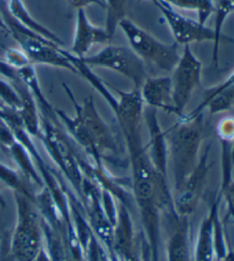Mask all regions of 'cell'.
Masks as SVG:
<instances>
[{
    "instance_id": "cell-1",
    "label": "cell",
    "mask_w": 234,
    "mask_h": 261,
    "mask_svg": "<svg viewBox=\"0 0 234 261\" xmlns=\"http://www.w3.org/2000/svg\"><path fill=\"white\" fill-rule=\"evenodd\" d=\"M63 88L71 100L76 114L74 117H70L64 111L57 109L56 115L74 141L92 158L93 165H104L103 161L119 162L118 141L98 114L93 96L86 97L82 103H79L67 84H63Z\"/></svg>"
},
{
    "instance_id": "cell-2",
    "label": "cell",
    "mask_w": 234,
    "mask_h": 261,
    "mask_svg": "<svg viewBox=\"0 0 234 261\" xmlns=\"http://www.w3.org/2000/svg\"><path fill=\"white\" fill-rule=\"evenodd\" d=\"M168 153L171 160L175 192L184 184L199 162L203 135V114L195 117L184 115L174 126L166 130Z\"/></svg>"
},
{
    "instance_id": "cell-3",
    "label": "cell",
    "mask_w": 234,
    "mask_h": 261,
    "mask_svg": "<svg viewBox=\"0 0 234 261\" xmlns=\"http://www.w3.org/2000/svg\"><path fill=\"white\" fill-rule=\"evenodd\" d=\"M17 220L11 235V252L15 261H35L44 248V235L38 211L34 200L25 195L14 193Z\"/></svg>"
},
{
    "instance_id": "cell-4",
    "label": "cell",
    "mask_w": 234,
    "mask_h": 261,
    "mask_svg": "<svg viewBox=\"0 0 234 261\" xmlns=\"http://www.w3.org/2000/svg\"><path fill=\"white\" fill-rule=\"evenodd\" d=\"M2 14L7 25L8 34L12 35L14 40L20 45L22 52L32 63L50 65L76 73V69L65 57V49L62 48V46L51 43L44 37L22 27L11 16L7 9H4Z\"/></svg>"
},
{
    "instance_id": "cell-5",
    "label": "cell",
    "mask_w": 234,
    "mask_h": 261,
    "mask_svg": "<svg viewBox=\"0 0 234 261\" xmlns=\"http://www.w3.org/2000/svg\"><path fill=\"white\" fill-rule=\"evenodd\" d=\"M119 28L127 38L130 48L143 62L152 64L163 71L174 70L181 58L180 45L162 43L149 32L140 29L128 17L120 22Z\"/></svg>"
},
{
    "instance_id": "cell-6",
    "label": "cell",
    "mask_w": 234,
    "mask_h": 261,
    "mask_svg": "<svg viewBox=\"0 0 234 261\" xmlns=\"http://www.w3.org/2000/svg\"><path fill=\"white\" fill-rule=\"evenodd\" d=\"M45 144L47 152L51 160L64 174L79 197L81 194V185L83 174L79 165V157L73 152L68 140L58 128V125L45 117H40V137Z\"/></svg>"
},
{
    "instance_id": "cell-7",
    "label": "cell",
    "mask_w": 234,
    "mask_h": 261,
    "mask_svg": "<svg viewBox=\"0 0 234 261\" xmlns=\"http://www.w3.org/2000/svg\"><path fill=\"white\" fill-rule=\"evenodd\" d=\"M80 59L91 68H104L123 74L138 90L148 78L144 62L132 48L126 46L107 45L96 54Z\"/></svg>"
},
{
    "instance_id": "cell-8",
    "label": "cell",
    "mask_w": 234,
    "mask_h": 261,
    "mask_svg": "<svg viewBox=\"0 0 234 261\" xmlns=\"http://www.w3.org/2000/svg\"><path fill=\"white\" fill-rule=\"evenodd\" d=\"M202 73V63L192 52L189 45L183 46L181 58L172 70L171 94L172 103L179 118L183 117L186 106L193 92L199 87Z\"/></svg>"
},
{
    "instance_id": "cell-9",
    "label": "cell",
    "mask_w": 234,
    "mask_h": 261,
    "mask_svg": "<svg viewBox=\"0 0 234 261\" xmlns=\"http://www.w3.org/2000/svg\"><path fill=\"white\" fill-rule=\"evenodd\" d=\"M210 144L204 148L202 155L199 157L193 172L187 176L182 187L176 192L175 198H172L174 210L177 216L189 218L193 214L203 194L204 186L207 184L210 165L208 163Z\"/></svg>"
},
{
    "instance_id": "cell-10",
    "label": "cell",
    "mask_w": 234,
    "mask_h": 261,
    "mask_svg": "<svg viewBox=\"0 0 234 261\" xmlns=\"http://www.w3.org/2000/svg\"><path fill=\"white\" fill-rule=\"evenodd\" d=\"M156 6L161 12L177 45L190 46L191 44L204 43V41L215 43L214 29L206 27V24H201L199 21L181 15L174 11L170 5L162 0H158Z\"/></svg>"
},
{
    "instance_id": "cell-11",
    "label": "cell",
    "mask_w": 234,
    "mask_h": 261,
    "mask_svg": "<svg viewBox=\"0 0 234 261\" xmlns=\"http://www.w3.org/2000/svg\"><path fill=\"white\" fill-rule=\"evenodd\" d=\"M158 110L145 107L143 110V118L149 132V143L147 144L148 155L157 173L161 178L168 180V142L166 130L160 126L158 119Z\"/></svg>"
},
{
    "instance_id": "cell-12",
    "label": "cell",
    "mask_w": 234,
    "mask_h": 261,
    "mask_svg": "<svg viewBox=\"0 0 234 261\" xmlns=\"http://www.w3.org/2000/svg\"><path fill=\"white\" fill-rule=\"evenodd\" d=\"M111 39L104 28L93 25L88 20L85 9H78L76 15V29H74L71 54L74 57H86L88 50L95 44H106Z\"/></svg>"
},
{
    "instance_id": "cell-13",
    "label": "cell",
    "mask_w": 234,
    "mask_h": 261,
    "mask_svg": "<svg viewBox=\"0 0 234 261\" xmlns=\"http://www.w3.org/2000/svg\"><path fill=\"white\" fill-rule=\"evenodd\" d=\"M110 252L114 253L118 261L127 260L136 253L133 220L129 210L119 203L118 216L113 226V242Z\"/></svg>"
},
{
    "instance_id": "cell-14",
    "label": "cell",
    "mask_w": 234,
    "mask_h": 261,
    "mask_svg": "<svg viewBox=\"0 0 234 261\" xmlns=\"http://www.w3.org/2000/svg\"><path fill=\"white\" fill-rule=\"evenodd\" d=\"M139 92L145 107L176 115L172 103L170 77H148L140 86Z\"/></svg>"
},
{
    "instance_id": "cell-15",
    "label": "cell",
    "mask_w": 234,
    "mask_h": 261,
    "mask_svg": "<svg viewBox=\"0 0 234 261\" xmlns=\"http://www.w3.org/2000/svg\"><path fill=\"white\" fill-rule=\"evenodd\" d=\"M172 223L174 229L166 243L167 261H192L189 218L177 216Z\"/></svg>"
},
{
    "instance_id": "cell-16",
    "label": "cell",
    "mask_w": 234,
    "mask_h": 261,
    "mask_svg": "<svg viewBox=\"0 0 234 261\" xmlns=\"http://www.w3.org/2000/svg\"><path fill=\"white\" fill-rule=\"evenodd\" d=\"M222 196L218 195L210 206L209 213L206 216L200 225L198 231V237L195 242V249L193 254V261H213L215 251H214V241H213V219L214 213L219 204H221Z\"/></svg>"
},
{
    "instance_id": "cell-17",
    "label": "cell",
    "mask_w": 234,
    "mask_h": 261,
    "mask_svg": "<svg viewBox=\"0 0 234 261\" xmlns=\"http://www.w3.org/2000/svg\"><path fill=\"white\" fill-rule=\"evenodd\" d=\"M7 11L11 14V16L14 20L17 23H20L22 27L26 28L27 30L44 37L45 39L51 41V43L63 46V41L61 40L54 32L47 29L46 27L40 24L38 21L35 20V17L31 16V14L27 11L22 0H9Z\"/></svg>"
},
{
    "instance_id": "cell-18",
    "label": "cell",
    "mask_w": 234,
    "mask_h": 261,
    "mask_svg": "<svg viewBox=\"0 0 234 261\" xmlns=\"http://www.w3.org/2000/svg\"><path fill=\"white\" fill-rule=\"evenodd\" d=\"M64 54L65 57L68 58L69 61L71 62L73 68L76 69V73L79 74V76H81L83 79H86V81L91 84L94 90L100 93L103 99L107 102V105L110 106L112 111L115 113L116 108H118V99L112 94L107 86L102 82V79L98 78L96 74L92 71L91 67H88L80 58L74 57V55L70 53L69 50H64Z\"/></svg>"
},
{
    "instance_id": "cell-19",
    "label": "cell",
    "mask_w": 234,
    "mask_h": 261,
    "mask_svg": "<svg viewBox=\"0 0 234 261\" xmlns=\"http://www.w3.org/2000/svg\"><path fill=\"white\" fill-rule=\"evenodd\" d=\"M8 152H11V155L17 164L18 169L21 170L23 176H24L29 182L38 186L40 189L43 188V179H41L39 172L35 165V162L32 160L30 152L26 150V148L23 146L21 142H18L17 140H15V141L12 143V146L8 148Z\"/></svg>"
},
{
    "instance_id": "cell-20",
    "label": "cell",
    "mask_w": 234,
    "mask_h": 261,
    "mask_svg": "<svg viewBox=\"0 0 234 261\" xmlns=\"http://www.w3.org/2000/svg\"><path fill=\"white\" fill-rule=\"evenodd\" d=\"M132 0H105V31L109 35L110 39L113 38L116 28L120 22L127 18V14L130 8Z\"/></svg>"
},
{
    "instance_id": "cell-21",
    "label": "cell",
    "mask_w": 234,
    "mask_h": 261,
    "mask_svg": "<svg viewBox=\"0 0 234 261\" xmlns=\"http://www.w3.org/2000/svg\"><path fill=\"white\" fill-rule=\"evenodd\" d=\"M24 176H21L15 170L5 165L4 163L0 162V180L7 186L9 189H12L14 193L25 195L32 200L35 199V194L32 193L27 182L29 181L24 180Z\"/></svg>"
},
{
    "instance_id": "cell-22",
    "label": "cell",
    "mask_w": 234,
    "mask_h": 261,
    "mask_svg": "<svg viewBox=\"0 0 234 261\" xmlns=\"http://www.w3.org/2000/svg\"><path fill=\"white\" fill-rule=\"evenodd\" d=\"M170 5L171 7H179L183 9H190L198 13L199 22L206 24L210 15L215 12V5L213 0H162Z\"/></svg>"
},
{
    "instance_id": "cell-23",
    "label": "cell",
    "mask_w": 234,
    "mask_h": 261,
    "mask_svg": "<svg viewBox=\"0 0 234 261\" xmlns=\"http://www.w3.org/2000/svg\"><path fill=\"white\" fill-rule=\"evenodd\" d=\"M213 241H214V251L215 255L218 261H223L227 257L230 249L227 248L225 231H224L223 222L219 218V206L215 210L213 219Z\"/></svg>"
},
{
    "instance_id": "cell-24",
    "label": "cell",
    "mask_w": 234,
    "mask_h": 261,
    "mask_svg": "<svg viewBox=\"0 0 234 261\" xmlns=\"http://www.w3.org/2000/svg\"><path fill=\"white\" fill-rule=\"evenodd\" d=\"M234 106V84L231 86L224 88L223 91L217 93L213 99L206 105L204 110L209 111L210 116L217 115L230 110Z\"/></svg>"
},
{
    "instance_id": "cell-25",
    "label": "cell",
    "mask_w": 234,
    "mask_h": 261,
    "mask_svg": "<svg viewBox=\"0 0 234 261\" xmlns=\"http://www.w3.org/2000/svg\"><path fill=\"white\" fill-rule=\"evenodd\" d=\"M0 100L5 107L12 110L20 111L22 107L21 97L15 87L2 79H0Z\"/></svg>"
},
{
    "instance_id": "cell-26",
    "label": "cell",
    "mask_w": 234,
    "mask_h": 261,
    "mask_svg": "<svg viewBox=\"0 0 234 261\" xmlns=\"http://www.w3.org/2000/svg\"><path fill=\"white\" fill-rule=\"evenodd\" d=\"M233 84H234V71L225 79V81L219 84V85L215 86L213 88H210V90H208L207 93H206L204 99L202 100V102H201V103L198 107H196V108L193 111H191V113L189 115H186V116H189V117H195V116H198L200 114H203L204 108H206V105L208 103V102L210 101V99H213V97L216 95L217 93L223 91L224 88H226L228 86L233 85Z\"/></svg>"
},
{
    "instance_id": "cell-27",
    "label": "cell",
    "mask_w": 234,
    "mask_h": 261,
    "mask_svg": "<svg viewBox=\"0 0 234 261\" xmlns=\"http://www.w3.org/2000/svg\"><path fill=\"white\" fill-rule=\"evenodd\" d=\"M101 204L103 212L107 218V220L111 222L112 226L115 225L116 216H118V206H115L114 197L107 190L101 188Z\"/></svg>"
},
{
    "instance_id": "cell-28",
    "label": "cell",
    "mask_w": 234,
    "mask_h": 261,
    "mask_svg": "<svg viewBox=\"0 0 234 261\" xmlns=\"http://www.w3.org/2000/svg\"><path fill=\"white\" fill-rule=\"evenodd\" d=\"M216 132L221 142H228L232 144L234 141V117L226 116L219 120Z\"/></svg>"
},
{
    "instance_id": "cell-29",
    "label": "cell",
    "mask_w": 234,
    "mask_h": 261,
    "mask_svg": "<svg viewBox=\"0 0 234 261\" xmlns=\"http://www.w3.org/2000/svg\"><path fill=\"white\" fill-rule=\"evenodd\" d=\"M11 235L5 234L0 242V261H15L11 252Z\"/></svg>"
},
{
    "instance_id": "cell-30",
    "label": "cell",
    "mask_w": 234,
    "mask_h": 261,
    "mask_svg": "<svg viewBox=\"0 0 234 261\" xmlns=\"http://www.w3.org/2000/svg\"><path fill=\"white\" fill-rule=\"evenodd\" d=\"M68 3L77 11L78 9H85L91 5H97L102 8H105V2H103V0H68Z\"/></svg>"
},
{
    "instance_id": "cell-31",
    "label": "cell",
    "mask_w": 234,
    "mask_h": 261,
    "mask_svg": "<svg viewBox=\"0 0 234 261\" xmlns=\"http://www.w3.org/2000/svg\"><path fill=\"white\" fill-rule=\"evenodd\" d=\"M219 195L225 198L227 205H231V206L234 208V180L233 179L225 186V187L221 189Z\"/></svg>"
},
{
    "instance_id": "cell-32",
    "label": "cell",
    "mask_w": 234,
    "mask_h": 261,
    "mask_svg": "<svg viewBox=\"0 0 234 261\" xmlns=\"http://www.w3.org/2000/svg\"><path fill=\"white\" fill-rule=\"evenodd\" d=\"M35 261H53V260L50 259L49 254L47 253V251L45 250V248H43L39 251V253H38V255H37V258L35 259Z\"/></svg>"
},
{
    "instance_id": "cell-33",
    "label": "cell",
    "mask_w": 234,
    "mask_h": 261,
    "mask_svg": "<svg viewBox=\"0 0 234 261\" xmlns=\"http://www.w3.org/2000/svg\"><path fill=\"white\" fill-rule=\"evenodd\" d=\"M0 29L2 30H4L5 32H7L8 34V29H7V25H6V23H5V20H4V16H3V14L0 13Z\"/></svg>"
},
{
    "instance_id": "cell-34",
    "label": "cell",
    "mask_w": 234,
    "mask_h": 261,
    "mask_svg": "<svg viewBox=\"0 0 234 261\" xmlns=\"http://www.w3.org/2000/svg\"><path fill=\"white\" fill-rule=\"evenodd\" d=\"M223 261H234V251L230 250V252H228L227 257H226L225 259H224Z\"/></svg>"
},
{
    "instance_id": "cell-35",
    "label": "cell",
    "mask_w": 234,
    "mask_h": 261,
    "mask_svg": "<svg viewBox=\"0 0 234 261\" xmlns=\"http://www.w3.org/2000/svg\"><path fill=\"white\" fill-rule=\"evenodd\" d=\"M0 207H2V208L6 207V202H5V199H4L2 194H0Z\"/></svg>"
},
{
    "instance_id": "cell-36",
    "label": "cell",
    "mask_w": 234,
    "mask_h": 261,
    "mask_svg": "<svg viewBox=\"0 0 234 261\" xmlns=\"http://www.w3.org/2000/svg\"><path fill=\"white\" fill-rule=\"evenodd\" d=\"M227 210H228V213H230V216L233 218V220H234V208L231 206V205H227Z\"/></svg>"
},
{
    "instance_id": "cell-37",
    "label": "cell",
    "mask_w": 234,
    "mask_h": 261,
    "mask_svg": "<svg viewBox=\"0 0 234 261\" xmlns=\"http://www.w3.org/2000/svg\"><path fill=\"white\" fill-rule=\"evenodd\" d=\"M231 158H232V163L234 164V141L231 144Z\"/></svg>"
},
{
    "instance_id": "cell-38",
    "label": "cell",
    "mask_w": 234,
    "mask_h": 261,
    "mask_svg": "<svg viewBox=\"0 0 234 261\" xmlns=\"http://www.w3.org/2000/svg\"><path fill=\"white\" fill-rule=\"evenodd\" d=\"M150 2H151V3H153L154 5H156V4H157V2H158V0H150Z\"/></svg>"
},
{
    "instance_id": "cell-39",
    "label": "cell",
    "mask_w": 234,
    "mask_h": 261,
    "mask_svg": "<svg viewBox=\"0 0 234 261\" xmlns=\"http://www.w3.org/2000/svg\"><path fill=\"white\" fill-rule=\"evenodd\" d=\"M231 2H233V3H234V0H231Z\"/></svg>"
},
{
    "instance_id": "cell-40",
    "label": "cell",
    "mask_w": 234,
    "mask_h": 261,
    "mask_svg": "<svg viewBox=\"0 0 234 261\" xmlns=\"http://www.w3.org/2000/svg\"><path fill=\"white\" fill-rule=\"evenodd\" d=\"M103 2H105V0H103Z\"/></svg>"
},
{
    "instance_id": "cell-41",
    "label": "cell",
    "mask_w": 234,
    "mask_h": 261,
    "mask_svg": "<svg viewBox=\"0 0 234 261\" xmlns=\"http://www.w3.org/2000/svg\"><path fill=\"white\" fill-rule=\"evenodd\" d=\"M192 261H193V259H192Z\"/></svg>"
}]
</instances>
